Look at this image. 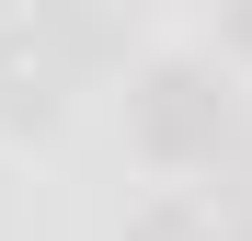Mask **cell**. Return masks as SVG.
<instances>
[{"mask_svg": "<svg viewBox=\"0 0 252 241\" xmlns=\"http://www.w3.org/2000/svg\"><path fill=\"white\" fill-rule=\"evenodd\" d=\"M138 149L149 161H218L229 149V92H218V80H206V69H149L138 80Z\"/></svg>", "mask_w": 252, "mask_h": 241, "instance_id": "1", "label": "cell"}, {"mask_svg": "<svg viewBox=\"0 0 252 241\" xmlns=\"http://www.w3.org/2000/svg\"><path fill=\"white\" fill-rule=\"evenodd\" d=\"M58 115V46L46 34H0V127H46Z\"/></svg>", "mask_w": 252, "mask_h": 241, "instance_id": "2", "label": "cell"}, {"mask_svg": "<svg viewBox=\"0 0 252 241\" xmlns=\"http://www.w3.org/2000/svg\"><path fill=\"white\" fill-rule=\"evenodd\" d=\"M34 34H46L69 69H103V58H126V23H115V0H34Z\"/></svg>", "mask_w": 252, "mask_h": 241, "instance_id": "3", "label": "cell"}, {"mask_svg": "<svg viewBox=\"0 0 252 241\" xmlns=\"http://www.w3.org/2000/svg\"><path fill=\"white\" fill-rule=\"evenodd\" d=\"M126 241H218V218H206V207H184V195H172V207H149V218L126 230Z\"/></svg>", "mask_w": 252, "mask_h": 241, "instance_id": "4", "label": "cell"}, {"mask_svg": "<svg viewBox=\"0 0 252 241\" xmlns=\"http://www.w3.org/2000/svg\"><path fill=\"white\" fill-rule=\"evenodd\" d=\"M229 34H241V58H252V0H229Z\"/></svg>", "mask_w": 252, "mask_h": 241, "instance_id": "5", "label": "cell"}, {"mask_svg": "<svg viewBox=\"0 0 252 241\" xmlns=\"http://www.w3.org/2000/svg\"><path fill=\"white\" fill-rule=\"evenodd\" d=\"M218 241H252V218H241V230H218Z\"/></svg>", "mask_w": 252, "mask_h": 241, "instance_id": "6", "label": "cell"}]
</instances>
